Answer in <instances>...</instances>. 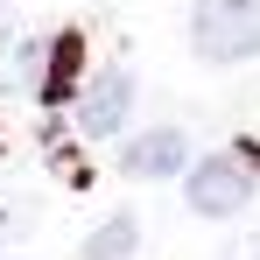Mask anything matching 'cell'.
Returning <instances> with one entry per match:
<instances>
[{"instance_id": "cell-1", "label": "cell", "mask_w": 260, "mask_h": 260, "mask_svg": "<svg viewBox=\"0 0 260 260\" xmlns=\"http://www.w3.org/2000/svg\"><path fill=\"white\" fill-rule=\"evenodd\" d=\"M253 190H260V148H225V155H204V162H190V211L197 218H232V211H246L253 204Z\"/></svg>"}, {"instance_id": "cell-6", "label": "cell", "mask_w": 260, "mask_h": 260, "mask_svg": "<svg viewBox=\"0 0 260 260\" xmlns=\"http://www.w3.org/2000/svg\"><path fill=\"white\" fill-rule=\"evenodd\" d=\"M134 239H141V225H134V218H106V225L85 239V260H127Z\"/></svg>"}, {"instance_id": "cell-4", "label": "cell", "mask_w": 260, "mask_h": 260, "mask_svg": "<svg viewBox=\"0 0 260 260\" xmlns=\"http://www.w3.org/2000/svg\"><path fill=\"white\" fill-rule=\"evenodd\" d=\"M120 169L127 176H176V169H190V134H176V127L134 134L127 148H120Z\"/></svg>"}, {"instance_id": "cell-3", "label": "cell", "mask_w": 260, "mask_h": 260, "mask_svg": "<svg viewBox=\"0 0 260 260\" xmlns=\"http://www.w3.org/2000/svg\"><path fill=\"white\" fill-rule=\"evenodd\" d=\"M134 71H99V78H91V91L85 99H78V120H85V134H99V141H106V134H120L127 127V113H134Z\"/></svg>"}, {"instance_id": "cell-2", "label": "cell", "mask_w": 260, "mask_h": 260, "mask_svg": "<svg viewBox=\"0 0 260 260\" xmlns=\"http://www.w3.org/2000/svg\"><path fill=\"white\" fill-rule=\"evenodd\" d=\"M190 36H197V56L211 63H246L260 56V0H197Z\"/></svg>"}, {"instance_id": "cell-5", "label": "cell", "mask_w": 260, "mask_h": 260, "mask_svg": "<svg viewBox=\"0 0 260 260\" xmlns=\"http://www.w3.org/2000/svg\"><path fill=\"white\" fill-rule=\"evenodd\" d=\"M78 71H85V36H78V28H63V36H49V43H43L36 91L56 106V99H71V91H78Z\"/></svg>"}]
</instances>
